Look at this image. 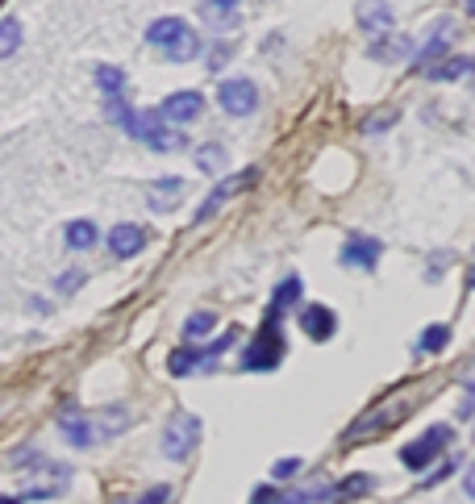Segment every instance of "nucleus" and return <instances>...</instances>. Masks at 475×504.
I'll return each mask as SVG.
<instances>
[{"instance_id": "4be33fe9", "label": "nucleus", "mask_w": 475, "mask_h": 504, "mask_svg": "<svg viewBox=\"0 0 475 504\" xmlns=\"http://www.w3.org/2000/svg\"><path fill=\"white\" fill-rule=\"evenodd\" d=\"M218 329V313H192L188 321H184V338L196 342V338H209Z\"/></svg>"}, {"instance_id": "bb28decb", "label": "nucleus", "mask_w": 475, "mask_h": 504, "mask_svg": "<svg viewBox=\"0 0 475 504\" xmlns=\"http://www.w3.org/2000/svg\"><path fill=\"white\" fill-rule=\"evenodd\" d=\"M204 21H213V26H221V29H234V26H238L234 9H221V4H213V13H204Z\"/></svg>"}, {"instance_id": "7ed1b4c3", "label": "nucleus", "mask_w": 475, "mask_h": 504, "mask_svg": "<svg viewBox=\"0 0 475 504\" xmlns=\"http://www.w3.org/2000/svg\"><path fill=\"white\" fill-rule=\"evenodd\" d=\"M284 363V334H280V313H267L258 338L242 350V367L246 371H275Z\"/></svg>"}, {"instance_id": "4468645a", "label": "nucleus", "mask_w": 475, "mask_h": 504, "mask_svg": "<svg viewBox=\"0 0 475 504\" xmlns=\"http://www.w3.org/2000/svg\"><path fill=\"white\" fill-rule=\"evenodd\" d=\"M334 326H338V317L329 313L326 304H305V309H300V329H305L313 342H326L329 334H334Z\"/></svg>"}, {"instance_id": "7c9ffc66", "label": "nucleus", "mask_w": 475, "mask_h": 504, "mask_svg": "<svg viewBox=\"0 0 475 504\" xmlns=\"http://www.w3.org/2000/svg\"><path fill=\"white\" fill-rule=\"evenodd\" d=\"M392 122H396L392 113H388V117H380V122L371 117V122H363V134H380V130H388V125H392Z\"/></svg>"}, {"instance_id": "f3484780", "label": "nucleus", "mask_w": 475, "mask_h": 504, "mask_svg": "<svg viewBox=\"0 0 475 504\" xmlns=\"http://www.w3.org/2000/svg\"><path fill=\"white\" fill-rule=\"evenodd\" d=\"M71 250H92L96 246V225L92 221H67V230H63Z\"/></svg>"}, {"instance_id": "20e7f679", "label": "nucleus", "mask_w": 475, "mask_h": 504, "mask_svg": "<svg viewBox=\"0 0 475 504\" xmlns=\"http://www.w3.org/2000/svg\"><path fill=\"white\" fill-rule=\"evenodd\" d=\"M196 446H201V417L196 413H176L163 429V459L184 463V459H192Z\"/></svg>"}, {"instance_id": "393cba45", "label": "nucleus", "mask_w": 475, "mask_h": 504, "mask_svg": "<svg viewBox=\"0 0 475 504\" xmlns=\"http://www.w3.org/2000/svg\"><path fill=\"white\" fill-rule=\"evenodd\" d=\"M447 342H450V326H430V329H425V334L417 338V346L425 350V355H438V350H442Z\"/></svg>"}, {"instance_id": "473e14b6", "label": "nucleus", "mask_w": 475, "mask_h": 504, "mask_svg": "<svg viewBox=\"0 0 475 504\" xmlns=\"http://www.w3.org/2000/svg\"><path fill=\"white\" fill-rule=\"evenodd\" d=\"M26 496H0V504H21Z\"/></svg>"}, {"instance_id": "1a4fd4ad", "label": "nucleus", "mask_w": 475, "mask_h": 504, "mask_svg": "<svg viewBox=\"0 0 475 504\" xmlns=\"http://www.w3.org/2000/svg\"><path fill=\"white\" fill-rule=\"evenodd\" d=\"M354 21H359V29H367L371 38H384V34L392 29L396 13H392V4H388V0H359Z\"/></svg>"}, {"instance_id": "423d86ee", "label": "nucleus", "mask_w": 475, "mask_h": 504, "mask_svg": "<svg viewBox=\"0 0 475 504\" xmlns=\"http://www.w3.org/2000/svg\"><path fill=\"white\" fill-rule=\"evenodd\" d=\"M455 442V429L450 425H430L425 434L417 437V442H408L405 450H400V463L405 467H425V463H434L438 454Z\"/></svg>"}, {"instance_id": "cd10ccee", "label": "nucleus", "mask_w": 475, "mask_h": 504, "mask_svg": "<svg viewBox=\"0 0 475 504\" xmlns=\"http://www.w3.org/2000/svg\"><path fill=\"white\" fill-rule=\"evenodd\" d=\"M83 280H88V275H83V272H63V275H59V292H80V287H83Z\"/></svg>"}, {"instance_id": "aec40b11", "label": "nucleus", "mask_w": 475, "mask_h": 504, "mask_svg": "<svg viewBox=\"0 0 475 504\" xmlns=\"http://www.w3.org/2000/svg\"><path fill=\"white\" fill-rule=\"evenodd\" d=\"M167 367H171V375L179 380V375H188V371L201 367V350H196V346H179L176 355L167 358Z\"/></svg>"}, {"instance_id": "6e6552de", "label": "nucleus", "mask_w": 475, "mask_h": 504, "mask_svg": "<svg viewBox=\"0 0 475 504\" xmlns=\"http://www.w3.org/2000/svg\"><path fill=\"white\" fill-rule=\"evenodd\" d=\"M255 176H258L255 167H246L242 176L221 179L218 188H213V192H209V196H204V205L196 209V217H192V225H204V221H209V217H218V209L226 205V201H230V196H234V192H238V188H246V184H250V179H255Z\"/></svg>"}, {"instance_id": "a211bd4d", "label": "nucleus", "mask_w": 475, "mask_h": 504, "mask_svg": "<svg viewBox=\"0 0 475 504\" xmlns=\"http://www.w3.org/2000/svg\"><path fill=\"white\" fill-rule=\"evenodd\" d=\"M475 63L467 55H459V59H447V63H438L434 71H430V80L434 83H450V80H463V75H467V71H471Z\"/></svg>"}, {"instance_id": "9b49d317", "label": "nucleus", "mask_w": 475, "mask_h": 504, "mask_svg": "<svg viewBox=\"0 0 475 504\" xmlns=\"http://www.w3.org/2000/svg\"><path fill=\"white\" fill-rule=\"evenodd\" d=\"M184 192H188V179H179V176H159L154 184H150L146 192V201L154 213H171V209L184 201Z\"/></svg>"}, {"instance_id": "0eeeda50", "label": "nucleus", "mask_w": 475, "mask_h": 504, "mask_svg": "<svg viewBox=\"0 0 475 504\" xmlns=\"http://www.w3.org/2000/svg\"><path fill=\"white\" fill-rule=\"evenodd\" d=\"M201 113H204V96L201 92H171L163 105H159V117H163L167 125H176V130L179 125H192Z\"/></svg>"}, {"instance_id": "f8f14e48", "label": "nucleus", "mask_w": 475, "mask_h": 504, "mask_svg": "<svg viewBox=\"0 0 475 504\" xmlns=\"http://www.w3.org/2000/svg\"><path fill=\"white\" fill-rule=\"evenodd\" d=\"M450 38H455V21H434V26H430V34H425V42H421V51H413V63H430V59H438V55H447V46H450Z\"/></svg>"}, {"instance_id": "412c9836", "label": "nucleus", "mask_w": 475, "mask_h": 504, "mask_svg": "<svg viewBox=\"0 0 475 504\" xmlns=\"http://www.w3.org/2000/svg\"><path fill=\"white\" fill-rule=\"evenodd\" d=\"M17 46H21V21H17V17H4V21H0V59L17 55Z\"/></svg>"}, {"instance_id": "2f4dec72", "label": "nucleus", "mask_w": 475, "mask_h": 504, "mask_svg": "<svg viewBox=\"0 0 475 504\" xmlns=\"http://www.w3.org/2000/svg\"><path fill=\"white\" fill-rule=\"evenodd\" d=\"M459 421H471V388H467V396H463V405H459Z\"/></svg>"}, {"instance_id": "b1692460", "label": "nucleus", "mask_w": 475, "mask_h": 504, "mask_svg": "<svg viewBox=\"0 0 475 504\" xmlns=\"http://www.w3.org/2000/svg\"><path fill=\"white\" fill-rule=\"evenodd\" d=\"M371 488H376V479H371V476H351L346 484L334 488V496H338V500H354V496H367Z\"/></svg>"}, {"instance_id": "2eb2a0df", "label": "nucleus", "mask_w": 475, "mask_h": 504, "mask_svg": "<svg viewBox=\"0 0 475 504\" xmlns=\"http://www.w3.org/2000/svg\"><path fill=\"white\" fill-rule=\"evenodd\" d=\"M59 434L67 437L75 450H92L96 442H100V437H96V425L88 421V417H80V413H75V417H71V413L59 417Z\"/></svg>"}, {"instance_id": "a878e982", "label": "nucleus", "mask_w": 475, "mask_h": 504, "mask_svg": "<svg viewBox=\"0 0 475 504\" xmlns=\"http://www.w3.org/2000/svg\"><path fill=\"white\" fill-rule=\"evenodd\" d=\"M226 163H230L226 146H204V150H196V167H201V171H221Z\"/></svg>"}, {"instance_id": "ddd939ff", "label": "nucleus", "mask_w": 475, "mask_h": 504, "mask_svg": "<svg viewBox=\"0 0 475 504\" xmlns=\"http://www.w3.org/2000/svg\"><path fill=\"white\" fill-rule=\"evenodd\" d=\"M142 246H146V230H142V225L122 221V225L109 230V250L117 259H134V255H142Z\"/></svg>"}, {"instance_id": "f257e3e1", "label": "nucleus", "mask_w": 475, "mask_h": 504, "mask_svg": "<svg viewBox=\"0 0 475 504\" xmlns=\"http://www.w3.org/2000/svg\"><path fill=\"white\" fill-rule=\"evenodd\" d=\"M146 42L159 46L163 59H171V63H192V59L201 55V38L192 34V26L184 17H159V21H150Z\"/></svg>"}, {"instance_id": "5701e85b", "label": "nucleus", "mask_w": 475, "mask_h": 504, "mask_svg": "<svg viewBox=\"0 0 475 504\" xmlns=\"http://www.w3.org/2000/svg\"><path fill=\"white\" fill-rule=\"evenodd\" d=\"M96 83H100V92H105V96H117L125 88V71L109 67V63H100V67H96Z\"/></svg>"}, {"instance_id": "39448f33", "label": "nucleus", "mask_w": 475, "mask_h": 504, "mask_svg": "<svg viewBox=\"0 0 475 504\" xmlns=\"http://www.w3.org/2000/svg\"><path fill=\"white\" fill-rule=\"evenodd\" d=\"M218 105L221 113H230V117H250L258 109V88L255 80H246V75H230V80L218 83Z\"/></svg>"}, {"instance_id": "c85d7f7f", "label": "nucleus", "mask_w": 475, "mask_h": 504, "mask_svg": "<svg viewBox=\"0 0 475 504\" xmlns=\"http://www.w3.org/2000/svg\"><path fill=\"white\" fill-rule=\"evenodd\" d=\"M297 471H300V459H284V463L272 467V479H288V476H297Z\"/></svg>"}, {"instance_id": "c756f323", "label": "nucleus", "mask_w": 475, "mask_h": 504, "mask_svg": "<svg viewBox=\"0 0 475 504\" xmlns=\"http://www.w3.org/2000/svg\"><path fill=\"white\" fill-rule=\"evenodd\" d=\"M167 496H171V488H150L138 504H167Z\"/></svg>"}, {"instance_id": "6ab92c4d", "label": "nucleus", "mask_w": 475, "mask_h": 504, "mask_svg": "<svg viewBox=\"0 0 475 504\" xmlns=\"http://www.w3.org/2000/svg\"><path fill=\"white\" fill-rule=\"evenodd\" d=\"M297 300H300V280H297V275H288L284 284L272 292V313L284 317V309H288V304H297Z\"/></svg>"}, {"instance_id": "72a5a7b5", "label": "nucleus", "mask_w": 475, "mask_h": 504, "mask_svg": "<svg viewBox=\"0 0 475 504\" xmlns=\"http://www.w3.org/2000/svg\"><path fill=\"white\" fill-rule=\"evenodd\" d=\"M213 4H221V9H234V4H238V0H213Z\"/></svg>"}, {"instance_id": "f03ea898", "label": "nucleus", "mask_w": 475, "mask_h": 504, "mask_svg": "<svg viewBox=\"0 0 475 504\" xmlns=\"http://www.w3.org/2000/svg\"><path fill=\"white\" fill-rule=\"evenodd\" d=\"M125 134L138 138V142H146L150 150H184L188 142H184V134H179L176 125H167L163 117H159V109H125L122 117Z\"/></svg>"}, {"instance_id": "dca6fc26", "label": "nucleus", "mask_w": 475, "mask_h": 504, "mask_svg": "<svg viewBox=\"0 0 475 504\" xmlns=\"http://www.w3.org/2000/svg\"><path fill=\"white\" fill-rule=\"evenodd\" d=\"M408 46H413L408 38H388V34H384V38H376L371 46H367V55L376 59V63H400V59L413 55Z\"/></svg>"}, {"instance_id": "9d476101", "label": "nucleus", "mask_w": 475, "mask_h": 504, "mask_svg": "<svg viewBox=\"0 0 475 504\" xmlns=\"http://www.w3.org/2000/svg\"><path fill=\"white\" fill-rule=\"evenodd\" d=\"M384 259V242L380 238H351L342 246L338 263L342 267H363V272H376V263Z\"/></svg>"}]
</instances>
